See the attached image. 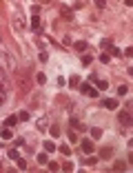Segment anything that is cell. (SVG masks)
Instances as JSON below:
<instances>
[{
	"label": "cell",
	"instance_id": "603a6c76",
	"mask_svg": "<svg viewBox=\"0 0 133 173\" xmlns=\"http://www.w3.org/2000/svg\"><path fill=\"white\" fill-rule=\"evenodd\" d=\"M118 93H120V96H127V93H129V86H127V84H122V86L118 89Z\"/></svg>",
	"mask_w": 133,
	"mask_h": 173
},
{
	"label": "cell",
	"instance_id": "6da1fadb",
	"mask_svg": "<svg viewBox=\"0 0 133 173\" xmlns=\"http://www.w3.org/2000/svg\"><path fill=\"white\" fill-rule=\"evenodd\" d=\"M16 84H18V96H27V93L31 91L33 80H31V76H29V71H27V69L16 71Z\"/></svg>",
	"mask_w": 133,
	"mask_h": 173
},
{
	"label": "cell",
	"instance_id": "44dd1931",
	"mask_svg": "<svg viewBox=\"0 0 133 173\" xmlns=\"http://www.w3.org/2000/svg\"><path fill=\"white\" fill-rule=\"evenodd\" d=\"M51 135H53V138L60 135V127H58V124H53V127H51Z\"/></svg>",
	"mask_w": 133,
	"mask_h": 173
},
{
	"label": "cell",
	"instance_id": "8fae6325",
	"mask_svg": "<svg viewBox=\"0 0 133 173\" xmlns=\"http://www.w3.org/2000/svg\"><path fill=\"white\" fill-rule=\"evenodd\" d=\"M38 162H40V164H47V162H49V153H47V151H44V153H38Z\"/></svg>",
	"mask_w": 133,
	"mask_h": 173
},
{
	"label": "cell",
	"instance_id": "ffe728a7",
	"mask_svg": "<svg viewBox=\"0 0 133 173\" xmlns=\"http://www.w3.org/2000/svg\"><path fill=\"white\" fill-rule=\"evenodd\" d=\"M124 169H127V164H124V162H115L113 164V171H124Z\"/></svg>",
	"mask_w": 133,
	"mask_h": 173
},
{
	"label": "cell",
	"instance_id": "d4e9b609",
	"mask_svg": "<svg viewBox=\"0 0 133 173\" xmlns=\"http://www.w3.org/2000/svg\"><path fill=\"white\" fill-rule=\"evenodd\" d=\"M69 140H71V144H73V142H78V135H75V133L71 131V129H69Z\"/></svg>",
	"mask_w": 133,
	"mask_h": 173
},
{
	"label": "cell",
	"instance_id": "52a82bcc",
	"mask_svg": "<svg viewBox=\"0 0 133 173\" xmlns=\"http://www.w3.org/2000/svg\"><path fill=\"white\" fill-rule=\"evenodd\" d=\"M69 124H71L73 129H78V131H87V124H82L78 118H71V122H69Z\"/></svg>",
	"mask_w": 133,
	"mask_h": 173
},
{
	"label": "cell",
	"instance_id": "4dcf8cb0",
	"mask_svg": "<svg viewBox=\"0 0 133 173\" xmlns=\"http://www.w3.org/2000/svg\"><path fill=\"white\" fill-rule=\"evenodd\" d=\"M47 167H49L51 171H58V169H60V167H58V164H55V162H47Z\"/></svg>",
	"mask_w": 133,
	"mask_h": 173
},
{
	"label": "cell",
	"instance_id": "7a4b0ae2",
	"mask_svg": "<svg viewBox=\"0 0 133 173\" xmlns=\"http://www.w3.org/2000/svg\"><path fill=\"white\" fill-rule=\"evenodd\" d=\"M80 91H82L84 96H89V98H98V89H93L89 82H82V84H80Z\"/></svg>",
	"mask_w": 133,
	"mask_h": 173
},
{
	"label": "cell",
	"instance_id": "3957f363",
	"mask_svg": "<svg viewBox=\"0 0 133 173\" xmlns=\"http://www.w3.org/2000/svg\"><path fill=\"white\" fill-rule=\"evenodd\" d=\"M118 120H120V124H122V127H131V111H120L118 113Z\"/></svg>",
	"mask_w": 133,
	"mask_h": 173
},
{
	"label": "cell",
	"instance_id": "5b68a950",
	"mask_svg": "<svg viewBox=\"0 0 133 173\" xmlns=\"http://www.w3.org/2000/svg\"><path fill=\"white\" fill-rule=\"evenodd\" d=\"M100 107H104V109H118V100H115V98H107V100L100 102Z\"/></svg>",
	"mask_w": 133,
	"mask_h": 173
},
{
	"label": "cell",
	"instance_id": "cb8c5ba5",
	"mask_svg": "<svg viewBox=\"0 0 133 173\" xmlns=\"http://www.w3.org/2000/svg\"><path fill=\"white\" fill-rule=\"evenodd\" d=\"M91 60H93L91 56H82V65H84V67H89V65H91Z\"/></svg>",
	"mask_w": 133,
	"mask_h": 173
},
{
	"label": "cell",
	"instance_id": "4fadbf2b",
	"mask_svg": "<svg viewBox=\"0 0 133 173\" xmlns=\"http://www.w3.org/2000/svg\"><path fill=\"white\" fill-rule=\"evenodd\" d=\"M44 151H47V153H53L55 151V144L51 142V140H47V142H44Z\"/></svg>",
	"mask_w": 133,
	"mask_h": 173
},
{
	"label": "cell",
	"instance_id": "5bb4252c",
	"mask_svg": "<svg viewBox=\"0 0 133 173\" xmlns=\"http://www.w3.org/2000/svg\"><path fill=\"white\" fill-rule=\"evenodd\" d=\"M14 162L18 164V169H27V162H25V158H20V155H18V158L14 160Z\"/></svg>",
	"mask_w": 133,
	"mask_h": 173
},
{
	"label": "cell",
	"instance_id": "484cf974",
	"mask_svg": "<svg viewBox=\"0 0 133 173\" xmlns=\"http://www.w3.org/2000/svg\"><path fill=\"white\" fill-rule=\"evenodd\" d=\"M18 155H20V153L16 151V149H9V158H11V160H16V158H18Z\"/></svg>",
	"mask_w": 133,
	"mask_h": 173
},
{
	"label": "cell",
	"instance_id": "7c38bea8",
	"mask_svg": "<svg viewBox=\"0 0 133 173\" xmlns=\"http://www.w3.org/2000/svg\"><path fill=\"white\" fill-rule=\"evenodd\" d=\"M0 135H2V140H11V138H14V133H11L9 127H7V129H2V133H0Z\"/></svg>",
	"mask_w": 133,
	"mask_h": 173
},
{
	"label": "cell",
	"instance_id": "d6a6232c",
	"mask_svg": "<svg viewBox=\"0 0 133 173\" xmlns=\"http://www.w3.org/2000/svg\"><path fill=\"white\" fill-rule=\"evenodd\" d=\"M38 129H42V131H44V129H47V120H40V122H38Z\"/></svg>",
	"mask_w": 133,
	"mask_h": 173
},
{
	"label": "cell",
	"instance_id": "2e32d148",
	"mask_svg": "<svg viewBox=\"0 0 133 173\" xmlns=\"http://www.w3.org/2000/svg\"><path fill=\"white\" fill-rule=\"evenodd\" d=\"M73 47H75V49H78V51H84V49H87L89 45H87V42H84V40H80V42H75Z\"/></svg>",
	"mask_w": 133,
	"mask_h": 173
},
{
	"label": "cell",
	"instance_id": "ba28073f",
	"mask_svg": "<svg viewBox=\"0 0 133 173\" xmlns=\"http://www.w3.org/2000/svg\"><path fill=\"white\" fill-rule=\"evenodd\" d=\"M16 124H18V116H9V118H7V120H5V127H16Z\"/></svg>",
	"mask_w": 133,
	"mask_h": 173
},
{
	"label": "cell",
	"instance_id": "8992f818",
	"mask_svg": "<svg viewBox=\"0 0 133 173\" xmlns=\"http://www.w3.org/2000/svg\"><path fill=\"white\" fill-rule=\"evenodd\" d=\"M100 158H104V160H109V158H111V155H113V147H102V149H100Z\"/></svg>",
	"mask_w": 133,
	"mask_h": 173
},
{
	"label": "cell",
	"instance_id": "1f68e13d",
	"mask_svg": "<svg viewBox=\"0 0 133 173\" xmlns=\"http://www.w3.org/2000/svg\"><path fill=\"white\" fill-rule=\"evenodd\" d=\"M47 60H49V53H44V51H42V53H40V62H47Z\"/></svg>",
	"mask_w": 133,
	"mask_h": 173
},
{
	"label": "cell",
	"instance_id": "30bf717a",
	"mask_svg": "<svg viewBox=\"0 0 133 173\" xmlns=\"http://www.w3.org/2000/svg\"><path fill=\"white\" fill-rule=\"evenodd\" d=\"M95 86H98V91H107V89H109V82L107 80H95Z\"/></svg>",
	"mask_w": 133,
	"mask_h": 173
},
{
	"label": "cell",
	"instance_id": "d6986e66",
	"mask_svg": "<svg viewBox=\"0 0 133 173\" xmlns=\"http://www.w3.org/2000/svg\"><path fill=\"white\" fill-rule=\"evenodd\" d=\"M36 80H38V84H44V82H47V76H44V73H36Z\"/></svg>",
	"mask_w": 133,
	"mask_h": 173
},
{
	"label": "cell",
	"instance_id": "ac0fdd59",
	"mask_svg": "<svg viewBox=\"0 0 133 173\" xmlns=\"http://www.w3.org/2000/svg\"><path fill=\"white\" fill-rule=\"evenodd\" d=\"M18 120L27 122V120H29V111H20V113H18Z\"/></svg>",
	"mask_w": 133,
	"mask_h": 173
},
{
	"label": "cell",
	"instance_id": "277c9868",
	"mask_svg": "<svg viewBox=\"0 0 133 173\" xmlns=\"http://www.w3.org/2000/svg\"><path fill=\"white\" fill-rule=\"evenodd\" d=\"M82 151L87 153V155H91V153L95 151V144L91 142V140H89V138H87V140H82Z\"/></svg>",
	"mask_w": 133,
	"mask_h": 173
},
{
	"label": "cell",
	"instance_id": "f1b7e54d",
	"mask_svg": "<svg viewBox=\"0 0 133 173\" xmlns=\"http://www.w3.org/2000/svg\"><path fill=\"white\" fill-rule=\"evenodd\" d=\"M62 169H64V171H73V164H71V162H64Z\"/></svg>",
	"mask_w": 133,
	"mask_h": 173
},
{
	"label": "cell",
	"instance_id": "f546056e",
	"mask_svg": "<svg viewBox=\"0 0 133 173\" xmlns=\"http://www.w3.org/2000/svg\"><path fill=\"white\" fill-rule=\"evenodd\" d=\"M100 60H102V62H104V65H107V62H109V60H111V56H109V53H102V56H100Z\"/></svg>",
	"mask_w": 133,
	"mask_h": 173
},
{
	"label": "cell",
	"instance_id": "9a60e30c",
	"mask_svg": "<svg viewBox=\"0 0 133 173\" xmlns=\"http://www.w3.org/2000/svg\"><path fill=\"white\" fill-rule=\"evenodd\" d=\"M58 151L62 153V155H69V153H71V147H69V144H62V147H60Z\"/></svg>",
	"mask_w": 133,
	"mask_h": 173
},
{
	"label": "cell",
	"instance_id": "83f0119b",
	"mask_svg": "<svg viewBox=\"0 0 133 173\" xmlns=\"http://www.w3.org/2000/svg\"><path fill=\"white\" fill-rule=\"evenodd\" d=\"M111 56H122V51H120V49H115V47H111Z\"/></svg>",
	"mask_w": 133,
	"mask_h": 173
},
{
	"label": "cell",
	"instance_id": "e0dca14e",
	"mask_svg": "<svg viewBox=\"0 0 133 173\" xmlns=\"http://www.w3.org/2000/svg\"><path fill=\"white\" fill-rule=\"evenodd\" d=\"M62 18L64 20H73V13H71L69 9H62Z\"/></svg>",
	"mask_w": 133,
	"mask_h": 173
},
{
	"label": "cell",
	"instance_id": "4316f807",
	"mask_svg": "<svg viewBox=\"0 0 133 173\" xmlns=\"http://www.w3.org/2000/svg\"><path fill=\"white\" fill-rule=\"evenodd\" d=\"M95 162H98V158H84V164H89V167L95 164Z\"/></svg>",
	"mask_w": 133,
	"mask_h": 173
},
{
	"label": "cell",
	"instance_id": "9c48e42d",
	"mask_svg": "<svg viewBox=\"0 0 133 173\" xmlns=\"http://www.w3.org/2000/svg\"><path fill=\"white\" fill-rule=\"evenodd\" d=\"M89 133H91V138H93V140H100V138H102V129H100V127H93Z\"/></svg>",
	"mask_w": 133,
	"mask_h": 173
},
{
	"label": "cell",
	"instance_id": "7402d4cb",
	"mask_svg": "<svg viewBox=\"0 0 133 173\" xmlns=\"http://www.w3.org/2000/svg\"><path fill=\"white\" fill-rule=\"evenodd\" d=\"M69 84H71V86L80 84V78H78V76H71V78H69Z\"/></svg>",
	"mask_w": 133,
	"mask_h": 173
}]
</instances>
